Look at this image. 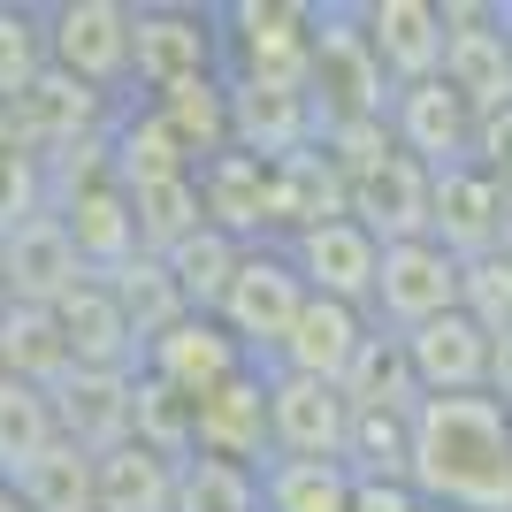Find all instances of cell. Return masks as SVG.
Returning <instances> with one entry per match:
<instances>
[{
  "instance_id": "obj_1",
  "label": "cell",
  "mask_w": 512,
  "mask_h": 512,
  "mask_svg": "<svg viewBox=\"0 0 512 512\" xmlns=\"http://www.w3.org/2000/svg\"><path fill=\"white\" fill-rule=\"evenodd\" d=\"M406 482L428 512H512V413L497 398H421Z\"/></svg>"
},
{
  "instance_id": "obj_2",
  "label": "cell",
  "mask_w": 512,
  "mask_h": 512,
  "mask_svg": "<svg viewBox=\"0 0 512 512\" xmlns=\"http://www.w3.org/2000/svg\"><path fill=\"white\" fill-rule=\"evenodd\" d=\"M306 107H314V138L344 123H383L390 85L360 39V8L352 0H314V39H306Z\"/></svg>"
},
{
  "instance_id": "obj_3",
  "label": "cell",
  "mask_w": 512,
  "mask_h": 512,
  "mask_svg": "<svg viewBox=\"0 0 512 512\" xmlns=\"http://www.w3.org/2000/svg\"><path fill=\"white\" fill-rule=\"evenodd\" d=\"M306 39H314V0H222L214 8L222 85L306 92Z\"/></svg>"
},
{
  "instance_id": "obj_4",
  "label": "cell",
  "mask_w": 512,
  "mask_h": 512,
  "mask_svg": "<svg viewBox=\"0 0 512 512\" xmlns=\"http://www.w3.org/2000/svg\"><path fill=\"white\" fill-rule=\"evenodd\" d=\"M222 77L214 8L199 0H138L130 8V100H161L176 85Z\"/></svg>"
},
{
  "instance_id": "obj_5",
  "label": "cell",
  "mask_w": 512,
  "mask_h": 512,
  "mask_svg": "<svg viewBox=\"0 0 512 512\" xmlns=\"http://www.w3.org/2000/svg\"><path fill=\"white\" fill-rule=\"evenodd\" d=\"M46 69L100 92L107 107L130 100V0H54L39 8Z\"/></svg>"
},
{
  "instance_id": "obj_6",
  "label": "cell",
  "mask_w": 512,
  "mask_h": 512,
  "mask_svg": "<svg viewBox=\"0 0 512 512\" xmlns=\"http://www.w3.org/2000/svg\"><path fill=\"white\" fill-rule=\"evenodd\" d=\"M299 306H306V283H299V268L283 260V245H245L230 291H222V306H214V321H222V337H230L253 367H268L276 344L291 337Z\"/></svg>"
},
{
  "instance_id": "obj_7",
  "label": "cell",
  "mask_w": 512,
  "mask_h": 512,
  "mask_svg": "<svg viewBox=\"0 0 512 512\" xmlns=\"http://www.w3.org/2000/svg\"><path fill=\"white\" fill-rule=\"evenodd\" d=\"M467 115L512 107V46L497 23V0H444V69H436Z\"/></svg>"
},
{
  "instance_id": "obj_8",
  "label": "cell",
  "mask_w": 512,
  "mask_h": 512,
  "mask_svg": "<svg viewBox=\"0 0 512 512\" xmlns=\"http://www.w3.org/2000/svg\"><path fill=\"white\" fill-rule=\"evenodd\" d=\"M436 314H459V260L444 245H383V268H375V299H367V321L383 337H406Z\"/></svg>"
},
{
  "instance_id": "obj_9",
  "label": "cell",
  "mask_w": 512,
  "mask_h": 512,
  "mask_svg": "<svg viewBox=\"0 0 512 512\" xmlns=\"http://www.w3.org/2000/svg\"><path fill=\"white\" fill-rule=\"evenodd\" d=\"M237 367H253V360L222 337V321H214V314H176L169 329H153L146 352H138V375L161 383L169 398H184V406H199L207 390H222Z\"/></svg>"
},
{
  "instance_id": "obj_10",
  "label": "cell",
  "mask_w": 512,
  "mask_h": 512,
  "mask_svg": "<svg viewBox=\"0 0 512 512\" xmlns=\"http://www.w3.org/2000/svg\"><path fill=\"white\" fill-rule=\"evenodd\" d=\"M283 260L299 268L306 299H337V306H360L375 299V268H383V245L352 222V214H337V222H314V230H299L291 245H283Z\"/></svg>"
},
{
  "instance_id": "obj_11",
  "label": "cell",
  "mask_w": 512,
  "mask_h": 512,
  "mask_svg": "<svg viewBox=\"0 0 512 512\" xmlns=\"http://www.w3.org/2000/svg\"><path fill=\"white\" fill-rule=\"evenodd\" d=\"M360 8V39L383 69V85H428L444 69V8L436 0H352Z\"/></svg>"
},
{
  "instance_id": "obj_12",
  "label": "cell",
  "mask_w": 512,
  "mask_h": 512,
  "mask_svg": "<svg viewBox=\"0 0 512 512\" xmlns=\"http://www.w3.org/2000/svg\"><path fill=\"white\" fill-rule=\"evenodd\" d=\"M344 428H352L344 390L268 367V459H337L344 467Z\"/></svg>"
},
{
  "instance_id": "obj_13",
  "label": "cell",
  "mask_w": 512,
  "mask_h": 512,
  "mask_svg": "<svg viewBox=\"0 0 512 512\" xmlns=\"http://www.w3.org/2000/svg\"><path fill=\"white\" fill-rule=\"evenodd\" d=\"M383 123H390V146L406 153V161H421L428 176H444L467 161V138H474V115L467 100L444 85V77H428V85H398L383 107Z\"/></svg>"
},
{
  "instance_id": "obj_14",
  "label": "cell",
  "mask_w": 512,
  "mask_h": 512,
  "mask_svg": "<svg viewBox=\"0 0 512 512\" xmlns=\"http://www.w3.org/2000/svg\"><path fill=\"white\" fill-rule=\"evenodd\" d=\"M192 451L230 467H268V367H237L192 406Z\"/></svg>"
},
{
  "instance_id": "obj_15",
  "label": "cell",
  "mask_w": 512,
  "mask_h": 512,
  "mask_svg": "<svg viewBox=\"0 0 512 512\" xmlns=\"http://www.w3.org/2000/svg\"><path fill=\"white\" fill-rule=\"evenodd\" d=\"M428 192H436V176L406 153H390V161H375L367 176L344 184V214L375 245H413V237H428Z\"/></svg>"
},
{
  "instance_id": "obj_16",
  "label": "cell",
  "mask_w": 512,
  "mask_h": 512,
  "mask_svg": "<svg viewBox=\"0 0 512 512\" xmlns=\"http://www.w3.org/2000/svg\"><path fill=\"white\" fill-rule=\"evenodd\" d=\"M398 352H406L421 398H474L482 375H490V329L467 321V314H436L421 329H406Z\"/></svg>"
},
{
  "instance_id": "obj_17",
  "label": "cell",
  "mask_w": 512,
  "mask_h": 512,
  "mask_svg": "<svg viewBox=\"0 0 512 512\" xmlns=\"http://www.w3.org/2000/svg\"><path fill=\"white\" fill-rule=\"evenodd\" d=\"M77 283H85V268H77L54 214L23 222L16 237H0V306H62Z\"/></svg>"
},
{
  "instance_id": "obj_18",
  "label": "cell",
  "mask_w": 512,
  "mask_h": 512,
  "mask_svg": "<svg viewBox=\"0 0 512 512\" xmlns=\"http://www.w3.org/2000/svg\"><path fill=\"white\" fill-rule=\"evenodd\" d=\"M199 184V222L222 237H237V245H268V161H253V153H207L192 169Z\"/></svg>"
},
{
  "instance_id": "obj_19",
  "label": "cell",
  "mask_w": 512,
  "mask_h": 512,
  "mask_svg": "<svg viewBox=\"0 0 512 512\" xmlns=\"http://www.w3.org/2000/svg\"><path fill=\"white\" fill-rule=\"evenodd\" d=\"M367 329L375 321L360 314V306H337V299H306L299 321H291V337L276 344V375H306V383H344V367H352V352L367 344Z\"/></svg>"
},
{
  "instance_id": "obj_20",
  "label": "cell",
  "mask_w": 512,
  "mask_h": 512,
  "mask_svg": "<svg viewBox=\"0 0 512 512\" xmlns=\"http://www.w3.org/2000/svg\"><path fill=\"white\" fill-rule=\"evenodd\" d=\"M54 321H62V344H69L77 375H138V337H130V321L107 283H77L54 306Z\"/></svg>"
},
{
  "instance_id": "obj_21",
  "label": "cell",
  "mask_w": 512,
  "mask_h": 512,
  "mask_svg": "<svg viewBox=\"0 0 512 512\" xmlns=\"http://www.w3.org/2000/svg\"><path fill=\"white\" fill-rule=\"evenodd\" d=\"M428 245H444L459 268L482 253H497V184L482 169H444L436 192H428Z\"/></svg>"
},
{
  "instance_id": "obj_22",
  "label": "cell",
  "mask_w": 512,
  "mask_h": 512,
  "mask_svg": "<svg viewBox=\"0 0 512 512\" xmlns=\"http://www.w3.org/2000/svg\"><path fill=\"white\" fill-rule=\"evenodd\" d=\"M230 146L253 161H291L314 146V107L306 92H276V85H230Z\"/></svg>"
},
{
  "instance_id": "obj_23",
  "label": "cell",
  "mask_w": 512,
  "mask_h": 512,
  "mask_svg": "<svg viewBox=\"0 0 512 512\" xmlns=\"http://www.w3.org/2000/svg\"><path fill=\"white\" fill-rule=\"evenodd\" d=\"M337 214H344V176L321 161V146L268 161V245H291L299 230L337 222Z\"/></svg>"
},
{
  "instance_id": "obj_24",
  "label": "cell",
  "mask_w": 512,
  "mask_h": 512,
  "mask_svg": "<svg viewBox=\"0 0 512 512\" xmlns=\"http://www.w3.org/2000/svg\"><path fill=\"white\" fill-rule=\"evenodd\" d=\"M46 398H54V428L69 451L100 459V451L130 444V375H69Z\"/></svg>"
},
{
  "instance_id": "obj_25",
  "label": "cell",
  "mask_w": 512,
  "mask_h": 512,
  "mask_svg": "<svg viewBox=\"0 0 512 512\" xmlns=\"http://www.w3.org/2000/svg\"><path fill=\"white\" fill-rule=\"evenodd\" d=\"M92 512H176V459L115 444L92 459Z\"/></svg>"
},
{
  "instance_id": "obj_26",
  "label": "cell",
  "mask_w": 512,
  "mask_h": 512,
  "mask_svg": "<svg viewBox=\"0 0 512 512\" xmlns=\"http://www.w3.org/2000/svg\"><path fill=\"white\" fill-rule=\"evenodd\" d=\"M0 375H8V383H31V390H54V383L77 375L54 306H0Z\"/></svg>"
},
{
  "instance_id": "obj_27",
  "label": "cell",
  "mask_w": 512,
  "mask_h": 512,
  "mask_svg": "<svg viewBox=\"0 0 512 512\" xmlns=\"http://www.w3.org/2000/svg\"><path fill=\"white\" fill-rule=\"evenodd\" d=\"M337 390H344L352 413H413L421 406V383H413L406 352H398V337H383V329H367V344L352 352Z\"/></svg>"
},
{
  "instance_id": "obj_28",
  "label": "cell",
  "mask_w": 512,
  "mask_h": 512,
  "mask_svg": "<svg viewBox=\"0 0 512 512\" xmlns=\"http://www.w3.org/2000/svg\"><path fill=\"white\" fill-rule=\"evenodd\" d=\"M237 260H245V245L222 230H192L176 253H161V276L176 283V299H184V314H214L222 306V291H230Z\"/></svg>"
},
{
  "instance_id": "obj_29",
  "label": "cell",
  "mask_w": 512,
  "mask_h": 512,
  "mask_svg": "<svg viewBox=\"0 0 512 512\" xmlns=\"http://www.w3.org/2000/svg\"><path fill=\"white\" fill-rule=\"evenodd\" d=\"M54 444H62V428H54V398L0 375V490H8L23 467H39Z\"/></svg>"
},
{
  "instance_id": "obj_30",
  "label": "cell",
  "mask_w": 512,
  "mask_h": 512,
  "mask_svg": "<svg viewBox=\"0 0 512 512\" xmlns=\"http://www.w3.org/2000/svg\"><path fill=\"white\" fill-rule=\"evenodd\" d=\"M260 512H352V474L337 459H268Z\"/></svg>"
},
{
  "instance_id": "obj_31",
  "label": "cell",
  "mask_w": 512,
  "mask_h": 512,
  "mask_svg": "<svg viewBox=\"0 0 512 512\" xmlns=\"http://www.w3.org/2000/svg\"><path fill=\"white\" fill-rule=\"evenodd\" d=\"M123 199H130L138 253H146V260L176 253L192 230H207V222H199V184H192V176H161V184H138V192H123Z\"/></svg>"
},
{
  "instance_id": "obj_32",
  "label": "cell",
  "mask_w": 512,
  "mask_h": 512,
  "mask_svg": "<svg viewBox=\"0 0 512 512\" xmlns=\"http://www.w3.org/2000/svg\"><path fill=\"white\" fill-rule=\"evenodd\" d=\"M406 467H413V413H352L344 474L352 482H406Z\"/></svg>"
},
{
  "instance_id": "obj_33",
  "label": "cell",
  "mask_w": 512,
  "mask_h": 512,
  "mask_svg": "<svg viewBox=\"0 0 512 512\" xmlns=\"http://www.w3.org/2000/svg\"><path fill=\"white\" fill-rule=\"evenodd\" d=\"M8 497H16L23 512H92V459L54 444L39 467H23L16 482H8Z\"/></svg>"
},
{
  "instance_id": "obj_34",
  "label": "cell",
  "mask_w": 512,
  "mask_h": 512,
  "mask_svg": "<svg viewBox=\"0 0 512 512\" xmlns=\"http://www.w3.org/2000/svg\"><path fill=\"white\" fill-rule=\"evenodd\" d=\"M176 512H260V467L230 459H176Z\"/></svg>"
},
{
  "instance_id": "obj_35",
  "label": "cell",
  "mask_w": 512,
  "mask_h": 512,
  "mask_svg": "<svg viewBox=\"0 0 512 512\" xmlns=\"http://www.w3.org/2000/svg\"><path fill=\"white\" fill-rule=\"evenodd\" d=\"M46 77V31L39 8H0V100L16 107L23 92Z\"/></svg>"
},
{
  "instance_id": "obj_36",
  "label": "cell",
  "mask_w": 512,
  "mask_h": 512,
  "mask_svg": "<svg viewBox=\"0 0 512 512\" xmlns=\"http://www.w3.org/2000/svg\"><path fill=\"white\" fill-rule=\"evenodd\" d=\"M459 314L482 321L490 337H505L512 329V260L505 253H482L459 268Z\"/></svg>"
},
{
  "instance_id": "obj_37",
  "label": "cell",
  "mask_w": 512,
  "mask_h": 512,
  "mask_svg": "<svg viewBox=\"0 0 512 512\" xmlns=\"http://www.w3.org/2000/svg\"><path fill=\"white\" fill-rule=\"evenodd\" d=\"M54 207V184H46V161H31V153H0V237H16L23 222H39V214Z\"/></svg>"
},
{
  "instance_id": "obj_38",
  "label": "cell",
  "mask_w": 512,
  "mask_h": 512,
  "mask_svg": "<svg viewBox=\"0 0 512 512\" xmlns=\"http://www.w3.org/2000/svg\"><path fill=\"white\" fill-rule=\"evenodd\" d=\"M467 169H482L490 184H512V107H497V115H474Z\"/></svg>"
},
{
  "instance_id": "obj_39",
  "label": "cell",
  "mask_w": 512,
  "mask_h": 512,
  "mask_svg": "<svg viewBox=\"0 0 512 512\" xmlns=\"http://www.w3.org/2000/svg\"><path fill=\"white\" fill-rule=\"evenodd\" d=\"M352 512H428L413 482H352Z\"/></svg>"
},
{
  "instance_id": "obj_40",
  "label": "cell",
  "mask_w": 512,
  "mask_h": 512,
  "mask_svg": "<svg viewBox=\"0 0 512 512\" xmlns=\"http://www.w3.org/2000/svg\"><path fill=\"white\" fill-rule=\"evenodd\" d=\"M482 398H497V406L512 413V329H505V337H490V375H482Z\"/></svg>"
},
{
  "instance_id": "obj_41",
  "label": "cell",
  "mask_w": 512,
  "mask_h": 512,
  "mask_svg": "<svg viewBox=\"0 0 512 512\" xmlns=\"http://www.w3.org/2000/svg\"><path fill=\"white\" fill-rule=\"evenodd\" d=\"M497 253L512 260V184H497Z\"/></svg>"
},
{
  "instance_id": "obj_42",
  "label": "cell",
  "mask_w": 512,
  "mask_h": 512,
  "mask_svg": "<svg viewBox=\"0 0 512 512\" xmlns=\"http://www.w3.org/2000/svg\"><path fill=\"white\" fill-rule=\"evenodd\" d=\"M497 23H505V46H512V0H497Z\"/></svg>"
}]
</instances>
